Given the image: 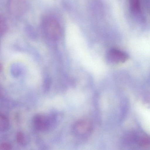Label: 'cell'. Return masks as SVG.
<instances>
[{"instance_id":"1","label":"cell","mask_w":150,"mask_h":150,"mask_svg":"<svg viewBox=\"0 0 150 150\" xmlns=\"http://www.w3.org/2000/svg\"><path fill=\"white\" fill-rule=\"evenodd\" d=\"M42 27L45 33L50 38L55 40L59 37L61 32L60 25L53 17L45 18L42 22Z\"/></svg>"},{"instance_id":"2","label":"cell","mask_w":150,"mask_h":150,"mask_svg":"<svg viewBox=\"0 0 150 150\" xmlns=\"http://www.w3.org/2000/svg\"><path fill=\"white\" fill-rule=\"evenodd\" d=\"M27 4L26 0H8V8L9 12L15 16L23 14L27 9Z\"/></svg>"},{"instance_id":"3","label":"cell","mask_w":150,"mask_h":150,"mask_svg":"<svg viewBox=\"0 0 150 150\" xmlns=\"http://www.w3.org/2000/svg\"><path fill=\"white\" fill-rule=\"evenodd\" d=\"M93 129L91 122L87 120H81L74 125L73 131L76 135L83 137L87 136L91 132Z\"/></svg>"},{"instance_id":"4","label":"cell","mask_w":150,"mask_h":150,"mask_svg":"<svg viewBox=\"0 0 150 150\" xmlns=\"http://www.w3.org/2000/svg\"><path fill=\"white\" fill-rule=\"evenodd\" d=\"M108 57L110 61L115 63H123L128 59V55L125 52L116 49H112L108 52Z\"/></svg>"},{"instance_id":"5","label":"cell","mask_w":150,"mask_h":150,"mask_svg":"<svg viewBox=\"0 0 150 150\" xmlns=\"http://www.w3.org/2000/svg\"><path fill=\"white\" fill-rule=\"evenodd\" d=\"M33 122L35 128L39 131L46 130L49 127L48 118L42 115H36L33 118Z\"/></svg>"},{"instance_id":"6","label":"cell","mask_w":150,"mask_h":150,"mask_svg":"<svg viewBox=\"0 0 150 150\" xmlns=\"http://www.w3.org/2000/svg\"><path fill=\"white\" fill-rule=\"evenodd\" d=\"M131 11L136 16H142L140 0H129Z\"/></svg>"},{"instance_id":"7","label":"cell","mask_w":150,"mask_h":150,"mask_svg":"<svg viewBox=\"0 0 150 150\" xmlns=\"http://www.w3.org/2000/svg\"><path fill=\"white\" fill-rule=\"evenodd\" d=\"M16 138L18 142L22 145H26L29 140L28 136L21 132H17Z\"/></svg>"},{"instance_id":"8","label":"cell","mask_w":150,"mask_h":150,"mask_svg":"<svg viewBox=\"0 0 150 150\" xmlns=\"http://www.w3.org/2000/svg\"><path fill=\"white\" fill-rule=\"evenodd\" d=\"M9 127V122L7 118L4 115H0V130L1 132L6 131Z\"/></svg>"},{"instance_id":"9","label":"cell","mask_w":150,"mask_h":150,"mask_svg":"<svg viewBox=\"0 0 150 150\" xmlns=\"http://www.w3.org/2000/svg\"><path fill=\"white\" fill-rule=\"evenodd\" d=\"M0 33L3 34L6 29V25L4 18L3 16H1L0 18Z\"/></svg>"},{"instance_id":"10","label":"cell","mask_w":150,"mask_h":150,"mask_svg":"<svg viewBox=\"0 0 150 150\" xmlns=\"http://www.w3.org/2000/svg\"><path fill=\"white\" fill-rule=\"evenodd\" d=\"M11 145L7 142H4L1 144L0 146V149L1 150H9L11 149Z\"/></svg>"},{"instance_id":"11","label":"cell","mask_w":150,"mask_h":150,"mask_svg":"<svg viewBox=\"0 0 150 150\" xmlns=\"http://www.w3.org/2000/svg\"><path fill=\"white\" fill-rule=\"evenodd\" d=\"M145 4L150 12V0H144Z\"/></svg>"}]
</instances>
